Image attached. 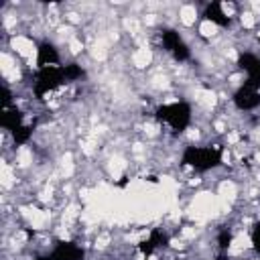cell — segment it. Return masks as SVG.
Wrapping results in <instances>:
<instances>
[{"label":"cell","instance_id":"cell-5","mask_svg":"<svg viewBox=\"0 0 260 260\" xmlns=\"http://www.w3.org/2000/svg\"><path fill=\"white\" fill-rule=\"evenodd\" d=\"M160 39H162V45H165V49L175 57V59H179V61H185V59H189V47H187V43L183 41V37L177 32V30H173V28H165L162 32H160Z\"/></svg>","mask_w":260,"mask_h":260},{"label":"cell","instance_id":"cell-7","mask_svg":"<svg viewBox=\"0 0 260 260\" xmlns=\"http://www.w3.org/2000/svg\"><path fill=\"white\" fill-rule=\"evenodd\" d=\"M53 65H59V53L53 47V43L45 41L37 49V67L43 69V67H53Z\"/></svg>","mask_w":260,"mask_h":260},{"label":"cell","instance_id":"cell-9","mask_svg":"<svg viewBox=\"0 0 260 260\" xmlns=\"http://www.w3.org/2000/svg\"><path fill=\"white\" fill-rule=\"evenodd\" d=\"M203 16H205L207 20L219 24V26H228V24H230V16L223 12V6H221L219 2H209V4L205 6Z\"/></svg>","mask_w":260,"mask_h":260},{"label":"cell","instance_id":"cell-4","mask_svg":"<svg viewBox=\"0 0 260 260\" xmlns=\"http://www.w3.org/2000/svg\"><path fill=\"white\" fill-rule=\"evenodd\" d=\"M232 100L238 110H254L260 106V87L250 81H244V85H240L236 89Z\"/></svg>","mask_w":260,"mask_h":260},{"label":"cell","instance_id":"cell-13","mask_svg":"<svg viewBox=\"0 0 260 260\" xmlns=\"http://www.w3.org/2000/svg\"><path fill=\"white\" fill-rule=\"evenodd\" d=\"M217 260H223V258H217Z\"/></svg>","mask_w":260,"mask_h":260},{"label":"cell","instance_id":"cell-10","mask_svg":"<svg viewBox=\"0 0 260 260\" xmlns=\"http://www.w3.org/2000/svg\"><path fill=\"white\" fill-rule=\"evenodd\" d=\"M63 71H65V79H67V81H75V79H81V77L85 75V71H83L81 65H77V63L63 65Z\"/></svg>","mask_w":260,"mask_h":260},{"label":"cell","instance_id":"cell-1","mask_svg":"<svg viewBox=\"0 0 260 260\" xmlns=\"http://www.w3.org/2000/svg\"><path fill=\"white\" fill-rule=\"evenodd\" d=\"M181 160L199 173H207L221 162V150L217 146H187Z\"/></svg>","mask_w":260,"mask_h":260},{"label":"cell","instance_id":"cell-3","mask_svg":"<svg viewBox=\"0 0 260 260\" xmlns=\"http://www.w3.org/2000/svg\"><path fill=\"white\" fill-rule=\"evenodd\" d=\"M67 79H65V71H63V65H53V67H43L37 71V77H35V95L41 100L43 95H47L49 91L57 89L59 85H63Z\"/></svg>","mask_w":260,"mask_h":260},{"label":"cell","instance_id":"cell-8","mask_svg":"<svg viewBox=\"0 0 260 260\" xmlns=\"http://www.w3.org/2000/svg\"><path fill=\"white\" fill-rule=\"evenodd\" d=\"M53 260H81L83 258V250L77 244L71 242H61L55 246V250L49 254Z\"/></svg>","mask_w":260,"mask_h":260},{"label":"cell","instance_id":"cell-2","mask_svg":"<svg viewBox=\"0 0 260 260\" xmlns=\"http://www.w3.org/2000/svg\"><path fill=\"white\" fill-rule=\"evenodd\" d=\"M156 120L171 126L175 132H183L191 124V106L185 102H173L156 108Z\"/></svg>","mask_w":260,"mask_h":260},{"label":"cell","instance_id":"cell-11","mask_svg":"<svg viewBox=\"0 0 260 260\" xmlns=\"http://www.w3.org/2000/svg\"><path fill=\"white\" fill-rule=\"evenodd\" d=\"M252 246L256 248V252L260 254V223H256L252 228Z\"/></svg>","mask_w":260,"mask_h":260},{"label":"cell","instance_id":"cell-6","mask_svg":"<svg viewBox=\"0 0 260 260\" xmlns=\"http://www.w3.org/2000/svg\"><path fill=\"white\" fill-rule=\"evenodd\" d=\"M238 65H240L242 71L248 73L246 81H250V83L260 87V57L254 55V53H242L238 57Z\"/></svg>","mask_w":260,"mask_h":260},{"label":"cell","instance_id":"cell-12","mask_svg":"<svg viewBox=\"0 0 260 260\" xmlns=\"http://www.w3.org/2000/svg\"><path fill=\"white\" fill-rule=\"evenodd\" d=\"M230 242H232V234H230V232H221V236H219V246H221V248H228Z\"/></svg>","mask_w":260,"mask_h":260}]
</instances>
